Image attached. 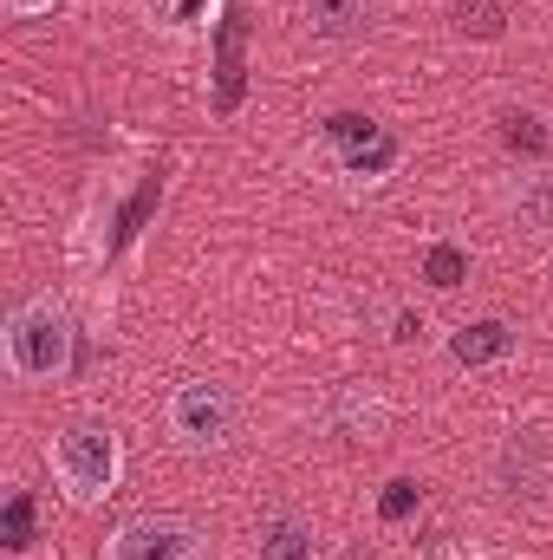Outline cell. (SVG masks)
Segmentation results:
<instances>
[{"label":"cell","mask_w":553,"mask_h":560,"mask_svg":"<svg viewBox=\"0 0 553 560\" xmlns=\"http://www.w3.org/2000/svg\"><path fill=\"white\" fill-rule=\"evenodd\" d=\"M72 339L79 332H72L59 300H26V306H13V319L0 332V352H7V372L20 385H52L72 372Z\"/></svg>","instance_id":"6da1fadb"},{"label":"cell","mask_w":553,"mask_h":560,"mask_svg":"<svg viewBox=\"0 0 553 560\" xmlns=\"http://www.w3.org/2000/svg\"><path fill=\"white\" fill-rule=\"evenodd\" d=\"M52 469H59V489L79 502V509H98L105 495H118L125 482V443L111 423H66L59 443H52Z\"/></svg>","instance_id":"7a4b0ae2"},{"label":"cell","mask_w":553,"mask_h":560,"mask_svg":"<svg viewBox=\"0 0 553 560\" xmlns=\"http://www.w3.org/2000/svg\"><path fill=\"white\" fill-rule=\"evenodd\" d=\"M235 418H242V405H235V392L215 385V378H189V385H176V398H169V436H176L183 450H222V443L235 436Z\"/></svg>","instance_id":"3957f363"},{"label":"cell","mask_w":553,"mask_h":560,"mask_svg":"<svg viewBox=\"0 0 553 560\" xmlns=\"http://www.w3.org/2000/svg\"><path fill=\"white\" fill-rule=\"evenodd\" d=\"M111 560H202V535L183 515H131L111 535Z\"/></svg>","instance_id":"277c9868"},{"label":"cell","mask_w":553,"mask_h":560,"mask_svg":"<svg viewBox=\"0 0 553 560\" xmlns=\"http://www.w3.org/2000/svg\"><path fill=\"white\" fill-rule=\"evenodd\" d=\"M242 92H248V13H242V0H228L222 20H215V92H209V112L235 118Z\"/></svg>","instance_id":"5b68a950"},{"label":"cell","mask_w":553,"mask_h":560,"mask_svg":"<svg viewBox=\"0 0 553 560\" xmlns=\"http://www.w3.org/2000/svg\"><path fill=\"white\" fill-rule=\"evenodd\" d=\"M515 346H521V332H515L508 319H469V326L449 332V359H456L462 372L502 365V359H515Z\"/></svg>","instance_id":"8992f818"},{"label":"cell","mask_w":553,"mask_h":560,"mask_svg":"<svg viewBox=\"0 0 553 560\" xmlns=\"http://www.w3.org/2000/svg\"><path fill=\"white\" fill-rule=\"evenodd\" d=\"M255 560H319V535L306 515H268L261 522V541H255Z\"/></svg>","instance_id":"52a82bcc"},{"label":"cell","mask_w":553,"mask_h":560,"mask_svg":"<svg viewBox=\"0 0 553 560\" xmlns=\"http://www.w3.org/2000/svg\"><path fill=\"white\" fill-rule=\"evenodd\" d=\"M299 7H306V26H313L319 39H352V33H365L372 13H378V0H299Z\"/></svg>","instance_id":"ba28073f"},{"label":"cell","mask_w":553,"mask_h":560,"mask_svg":"<svg viewBox=\"0 0 553 560\" xmlns=\"http://www.w3.org/2000/svg\"><path fill=\"white\" fill-rule=\"evenodd\" d=\"M508 209H515V222H521L528 235H553V170L521 176L515 196H508Z\"/></svg>","instance_id":"9c48e42d"},{"label":"cell","mask_w":553,"mask_h":560,"mask_svg":"<svg viewBox=\"0 0 553 560\" xmlns=\"http://www.w3.org/2000/svg\"><path fill=\"white\" fill-rule=\"evenodd\" d=\"M502 482H508L515 495H521V482L541 489V436H534V430L508 436V450H502Z\"/></svg>","instance_id":"30bf717a"},{"label":"cell","mask_w":553,"mask_h":560,"mask_svg":"<svg viewBox=\"0 0 553 560\" xmlns=\"http://www.w3.org/2000/svg\"><path fill=\"white\" fill-rule=\"evenodd\" d=\"M449 20H456V33H469V39H502L508 0H449Z\"/></svg>","instance_id":"8fae6325"},{"label":"cell","mask_w":553,"mask_h":560,"mask_svg":"<svg viewBox=\"0 0 553 560\" xmlns=\"http://www.w3.org/2000/svg\"><path fill=\"white\" fill-rule=\"evenodd\" d=\"M398 156H404V143L391 138V131H385V138H372L365 150H345L339 163H345V176H358V183H372V176H385V170H398Z\"/></svg>","instance_id":"7c38bea8"},{"label":"cell","mask_w":553,"mask_h":560,"mask_svg":"<svg viewBox=\"0 0 553 560\" xmlns=\"http://www.w3.org/2000/svg\"><path fill=\"white\" fill-rule=\"evenodd\" d=\"M423 280H430L436 293H456V287L469 280V255H462L456 242H430V255H423Z\"/></svg>","instance_id":"4fadbf2b"},{"label":"cell","mask_w":553,"mask_h":560,"mask_svg":"<svg viewBox=\"0 0 553 560\" xmlns=\"http://www.w3.org/2000/svg\"><path fill=\"white\" fill-rule=\"evenodd\" d=\"M0 548H7V555H26V548H33V495H26V489H13V495H7Z\"/></svg>","instance_id":"5bb4252c"},{"label":"cell","mask_w":553,"mask_h":560,"mask_svg":"<svg viewBox=\"0 0 553 560\" xmlns=\"http://www.w3.org/2000/svg\"><path fill=\"white\" fill-rule=\"evenodd\" d=\"M326 138L339 143V156H345V150H365L372 138H385V125L365 118V112H332V118H326Z\"/></svg>","instance_id":"9a60e30c"},{"label":"cell","mask_w":553,"mask_h":560,"mask_svg":"<svg viewBox=\"0 0 553 560\" xmlns=\"http://www.w3.org/2000/svg\"><path fill=\"white\" fill-rule=\"evenodd\" d=\"M416 502H423V482H416V476H391V482H385V495H378V522H385V528L411 522Z\"/></svg>","instance_id":"2e32d148"},{"label":"cell","mask_w":553,"mask_h":560,"mask_svg":"<svg viewBox=\"0 0 553 560\" xmlns=\"http://www.w3.org/2000/svg\"><path fill=\"white\" fill-rule=\"evenodd\" d=\"M502 143L521 150V156H541L548 150V125L534 112H502Z\"/></svg>","instance_id":"e0dca14e"},{"label":"cell","mask_w":553,"mask_h":560,"mask_svg":"<svg viewBox=\"0 0 553 560\" xmlns=\"http://www.w3.org/2000/svg\"><path fill=\"white\" fill-rule=\"evenodd\" d=\"M156 196H163V176H150V183H143V189H138V202L125 209V222H118V248H125V242H131V235H138V229H143V215L156 209Z\"/></svg>","instance_id":"ac0fdd59"},{"label":"cell","mask_w":553,"mask_h":560,"mask_svg":"<svg viewBox=\"0 0 553 560\" xmlns=\"http://www.w3.org/2000/svg\"><path fill=\"white\" fill-rule=\"evenodd\" d=\"M416 332H423V319H416V313H398V319H391V346H411Z\"/></svg>","instance_id":"d6986e66"},{"label":"cell","mask_w":553,"mask_h":560,"mask_svg":"<svg viewBox=\"0 0 553 560\" xmlns=\"http://www.w3.org/2000/svg\"><path fill=\"white\" fill-rule=\"evenodd\" d=\"M156 7H163L169 20H202V7H209V0H156Z\"/></svg>","instance_id":"ffe728a7"},{"label":"cell","mask_w":553,"mask_h":560,"mask_svg":"<svg viewBox=\"0 0 553 560\" xmlns=\"http://www.w3.org/2000/svg\"><path fill=\"white\" fill-rule=\"evenodd\" d=\"M59 0H7V13H20V20H33V13H52Z\"/></svg>","instance_id":"44dd1931"}]
</instances>
